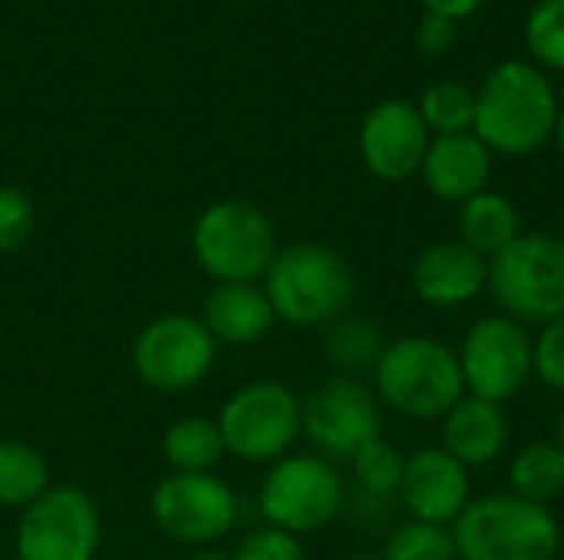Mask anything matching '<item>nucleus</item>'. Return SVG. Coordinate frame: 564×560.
<instances>
[{"instance_id": "nucleus-1", "label": "nucleus", "mask_w": 564, "mask_h": 560, "mask_svg": "<svg viewBox=\"0 0 564 560\" xmlns=\"http://www.w3.org/2000/svg\"><path fill=\"white\" fill-rule=\"evenodd\" d=\"M558 96L535 63H499L476 92V139L499 155L539 152L558 122Z\"/></svg>"}, {"instance_id": "nucleus-2", "label": "nucleus", "mask_w": 564, "mask_h": 560, "mask_svg": "<svg viewBox=\"0 0 564 560\" xmlns=\"http://www.w3.org/2000/svg\"><path fill=\"white\" fill-rule=\"evenodd\" d=\"M261 287L281 323L317 330L347 317L357 294V277L344 254H337L334 248L297 241L278 248L268 274L261 277Z\"/></svg>"}, {"instance_id": "nucleus-3", "label": "nucleus", "mask_w": 564, "mask_h": 560, "mask_svg": "<svg viewBox=\"0 0 564 560\" xmlns=\"http://www.w3.org/2000/svg\"><path fill=\"white\" fill-rule=\"evenodd\" d=\"M373 393L380 406L406 419H443L466 396L456 347L423 333L387 343L373 366Z\"/></svg>"}, {"instance_id": "nucleus-4", "label": "nucleus", "mask_w": 564, "mask_h": 560, "mask_svg": "<svg viewBox=\"0 0 564 560\" xmlns=\"http://www.w3.org/2000/svg\"><path fill=\"white\" fill-rule=\"evenodd\" d=\"M456 560H555L562 525L549 505L512 492L473 498L453 525Z\"/></svg>"}, {"instance_id": "nucleus-5", "label": "nucleus", "mask_w": 564, "mask_h": 560, "mask_svg": "<svg viewBox=\"0 0 564 560\" xmlns=\"http://www.w3.org/2000/svg\"><path fill=\"white\" fill-rule=\"evenodd\" d=\"M192 254L215 284H258L278 254V234L258 205L225 198L195 218Z\"/></svg>"}, {"instance_id": "nucleus-6", "label": "nucleus", "mask_w": 564, "mask_h": 560, "mask_svg": "<svg viewBox=\"0 0 564 560\" xmlns=\"http://www.w3.org/2000/svg\"><path fill=\"white\" fill-rule=\"evenodd\" d=\"M489 294L506 317L549 323L564 314V241L562 234L522 231L502 254L489 261Z\"/></svg>"}, {"instance_id": "nucleus-7", "label": "nucleus", "mask_w": 564, "mask_h": 560, "mask_svg": "<svg viewBox=\"0 0 564 560\" xmlns=\"http://www.w3.org/2000/svg\"><path fill=\"white\" fill-rule=\"evenodd\" d=\"M215 422L228 455L248 465H274L291 455L301 439L304 399L288 383L254 380L225 399Z\"/></svg>"}, {"instance_id": "nucleus-8", "label": "nucleus", "mask_w": 564, "mask_h": 560, "mask_svg": "<svg viewBox=\"0 0 564 560\" xmlns=\"http://www.w3.org/2000/svg\"><path fill=\"white\" fill-rule=\"evenodd\" d=\"M347 505V482L334 462L317 452H291L268 465L258 508L268 528L288 531L294 538L327 528Z\"/></svg>"}, {"instance_id": "nucleus-9", "label": "nucleus", "mask_w": 564, "mask_h": 560, "mask_svg": "<svg viewBox=\"0 0 564 560\" xmlns=\"http://www.w3.org/2000/svg\"><path fill=\"white\" fill-rule=\"evenodd\" d=\"M102 545V515L89 492L50 485L17 518L13 560H96Z\"/></svg>"}, {"instance_id": "nucleus-10", "label": "nucleus", "mask_w": 564, "mask_h": 560, "mask_svg": "<svg viewBox=\"0 0 564 560\" xmlns=\"http://www.w3.org/2000/svg\"><path fill=\"white\" fill-rule=\"evenodd\" d=\"M149 515L165 538L192 548H212L238 525L241 505L235 488L215 472H169L149 495Z\"/></svg>"}, {"instance_id": "nucleus-11", "label": "nucleus", "mask_w": 564, "mask_h": 560, "mask_svg": "<svg viewBox=\"0 0 564 560\" xmlns=\"http://www.w3.org/2000/svg\"><path fill=\"white\" fill-rule=\"evenodd\" d=\"M218 343L202 317L162 314L149 320L132 343V370L155 393H188L208 380Z\"/></svg>"}, {"instance_id": "nucleus-12", "label": "nucleus", "mask_w": 564, "mask_h": 560, "mask_svg": "<svg viewBox=\"0 0 564 560\" xmlns=\"http://www.w3.org/2000/svg\"><path fill=\"white\" fill-rule=\"evenodd\" d=\"M469 396L506 406L532 380V333L506 314L476 320L456 347Z\"/></svg>"}, {"instance_id": "nucleus-13", "label": "nucleus", "mask_w": 564, "mask_h": 560, "mask_svg": "<svg viewBox=\"0 0 564 560\" xmlns=\"http://www.w3.org/2000/svg\"><path fill=\"white\" fill-rule=\"evenodd\" d=\"M380 436V399L357 376H330L304 399L301 439L334 465L350 462Z\"/></svg>"}, {"instance_id": "nucleus-14", "label": "nucleus", "mask_w": 564, "mask_h": 560, "mask_svg": "<svg viewBox=\"0 0 564 560\" xmlns=\"http://www.w3.org/2000/svg\"><path fill=\"white\" fill-rule=\"evenodd\" d=\"M433 135L420 109L406 99H387L373 106L360 122V158L380 182H406L423 168Z\"/></svg>"}, {"instance_id": "nucleus-15", "label": "nucleus", "mask_w": 564, "mask_h": 560, "mask_svg": "<svg viewBox=\"0 0 564 560\" xmlns=\"http://www.w3.org/2000/svg\"><path fill=\"white\" fill-rule=\"evenodd\" d=\"M397 498L403 502L413 521L453 528L473 502V479L469 469L456 462L443 446H426L406 459Z\"/></svg>"}, {"instance_id": "nucleus-16", "label": "nucleus", "mask_w": 564, "mask_h": 560, "mask_svg": "<svg viewBox=\"0 0 564 560\" xmlns=\"http://www.w3.org/2000/svg\"><path fill=\"white\" fill-rule=\"evenodd\" d=\"M413 290L426 307L456 310L489 290V261L456 241H436L420 251L413 264Z\"/></svg>"}, {"instance_id": "nucleus-17", "label": "nucleus", "mask_w": 564, "mask_h": 560, "mask_svg": "<svg viewBox=\"0 0 564 560\" xmlns=\"http://www.w3.org/2000/svg\"><path fill=\"white\" fill-rule=\"evenodd\" d=\"M420 175L433 198L449 205H466L469 198L489 188L492 152L476 139V132L433 135Z\"/></svg>"}, {"instance_id": "nucleus-18", "label": "nucleus", "mask_w": 564, "mask_h": 560, "mask_svg": "<svg viewBox=\"0 0 564 560\" xmlns=\"http://www.w3.org/2000/svg\"><path fill=\"white\" fill-rule=\"evenodd\" d=\"M440 422H443L440 426L443 449L466 469H486L499 462L502 452L509 449L512 426H509L506 406L499 403L466 393Z\"/></svg>"}, {"instance_id": "nucleus-19", "label": "nucleus", "mask_w": 564, "mask_h": 560, "mask_svg": "<svg viewBox=\"0 0 564 560\" xmlns=\"http://www.w3.org/2000/svg\"><path fill=\"white\" fill-rule=\"evenodd\" d=\"M274 310L261 284H215L205 297L202 323L225 347H251L274 327Z\"/></svg>"}, {"instance_id": "nucleus-20", "label": "nucleus", "mask_w": 564, "mask_h": 560, "mask_svg": "<svg viewBox=\"0 0 564 560\" xmlns=\"http://www.w3.org/2000/svg\"><path fill=\"white\" fill-rule=\"evenodd\" d=\"M456 224H459V241L466 248H473L476 254H482L486 261L502 254L522 234V215H519L516 201L492 188H486L476 198H469L466 205H459Z\"/></svg>"}, {"instance_id": "nucleus-21", "label": "nucleus", "mask_w": 564, "mask_h": 560, "mask_svg": "<svg viewBox=\"0 0 564 560\" xmlns=\"http://www.w3.org/2000/svg\"><path fill=\"white\" fill-rule=\"evenodd\" d=\"M162 455L172 472L202 475V472H215L225 462L228 449H225V439H221V429L215 419L182 416L165 429Z\"/></svg>"}, {"instance_id": "nucleus-22", "label": "nucleus", "mask_w": 564, "mask_h": 560, "mask_svg": "<svg viewBox=\"0 0 564 560\" xmlns=\"http://www.w3.org/2000/svg\"><path fill=\"white\" fill-rule=\"evenodd\" d=\"M50 492V465L43 452L23 439H0V505L23 512Z\"/></svg>"}, {"instance_id": "nucleus-23", "label": "nucleus", "mask_w": 564, "mask_h": 560, "mask_svg": "<svg viewBox=\"0 0 564 560\" xmlns=\"http://www.w3.org/2000/svg\"><path fill=\"white\" fill-rule=\"evenodd\" d=\"M509 492L535 505H552L564 495L562 449L555 442H532L519 449L509 462Z\"/></svg>"}, {"instance_id": "nucleus-24", "label": "nucleus", "mask_w": 564, "mask_h": 560, "mask_svg": "<svg viewBox=\"0 0 564 560\" xmlns=\"http://www.w3.org/2000/svg\"><path fill=\"white\" fill-rule=\"evenodd\" d=\"M387 350V340L380 327L367 317H340L337 323L327 327L324 337V353L327 360L340 370V376H357V373H373L380 353Z\"/></svg>"}, {"instance_id": "nucleus-25", "label": "nucleus", "mask_w": 564, "mask_h": 560, "mask_svg": "<svg viewBox=\"0 0 564 560\" xmlns=\"http://www.w3.org/2000/svg\"><path fill=\"white\" fill-rule=\"evenodd\" d=\"M350 469L364 498H393L400 495V485H403L406 455L380 436L350 459Z\"/></svg>"}, {"instance_id": "nucleus-26", "label": "nucleus", "mask_w": 564, "mask_h": 560, "mask_svg": "<svg viewBox=\"0 0 564 560\" xmlns=\"http://www.w3.org/2000/svg\"><path fill=\"white\" fill-rule=\"evenodd\" d=\"M430 135H463L476 125V92L463 83H436L416 106Z\"/></svg>"}, {"instance_id": "nucleus-27", "label": "nucleus", "mask_w": 564, "mask_h": 560, "mask_svg": "<svg viewBox=\"0 0 564 560\" xmlns=\"http://www.w3.org/2000/svg\"><path fill=\"white\" fill-rule=\"evenodd\" d=\"M383 560H456L453 528L410 518L387 535Z\"/></svg>"}, {"instance_id": "nucleus-28", "label": "nucleus", "mask_w": 564, "mask_h": 560, "mask_svg": "<svg viewBox=\"0 0 564 560\" xmlns=\"http://www.w3.org/2000/svg\"><path fill=\"white\" fill-rule=\"evenodd\" d=\"M525 43L539 66L564 73V0H539L525 20Z\"/></svg>"}, {"instance_id": "nucleus-29", "label": "nucleus", "mask_w": 564, "mask_h": 560, "mask_svg": "<svg viewBox=\"0 0 564 560\" xmlns=\"http://www.w3.org/2000/svg\"><path fill=\"white\" fill-rule=\"evenodd\" d=\"M532 376L564 396V314L542 323L532 337Z\"/></svg>"}, {"instance_id": "nucleus-30", "label": "nucleus", "mask_w": 564, "mask_h": 560, "mask_svg": "<svg viewBox=\"0 0 564 560\" xmlns=\"http://www.w3.org/2000/svg\"><path fill=\"white\" fill-rule=\"evenodd\" d=\"M33 221H36L33 201L20 188L3 185L0 188V254L20 251L33 234Z\"/></svg>"}, {"instance_id": "nucleus-31", "label": "nucleus", "mask_w": 564, "mask_h": 560, "mask_svg": "<svg viewBox=\"0 0 564 560\" xmlns=\"http://www.w3.org/2000/svg\"><path fill=\"white\" fill-rule=\"evenodd\" d=\"M231 560H307V554L301 538L278 528H258L241 538Z\"/></svg>"}, {"instance_id": "nucleus-32", "label": "nucleus", "mask_w": 564, "mask_h": 560, "mask_svg": "<svg viewBox=\"0 0 564 560\" xmlns=\"http://www.w3.org/2000/svg\"><path fill=\"white\" fill-rule=\"evenodd\" d=\"M456 36H459V23L449 17H436V13H426L416 30V40L426 53H446L456 43Z\"/></svg>"}, {"instance_id": "nucleus-33", "label": "nucleus", "mask_w": 564, "mask_h": 560, "mask_svg": "<svg viewBox=\"0 0 564 560\" xmlns=\"http://www.w3.org/2000/svg\"><path fill=\"white\" fill-rule=\"evenodd\" d=\"M423 7H426V13H436V17H449V20H466V17H473L479 7H482V0H420Z\"/></svg>"}, {"instance_id": "nucleus-34", "label": "nucleus", "mask_w": 564, "mask_h": 560, "mask_svg": "<svg viewBox=\"0 0 564 560\" xmlns=\"http://www.w3.org/2000/svg\"><path fill=\"white\" fill-rule=\"evenodd\" d=\"M188 560H231V554H221V551H215V548H198Z\"/></svg>"}, {"instance_id": "nucleus-35", "label": "nucleus", "mask_w": 564, "mask_h": 560, "mask_svg": "<svg viewBox=\"0 0 564 560\" xmlns=\"http://www.w3.org/2000/svg\"><path fill=\"white\" fill-rule=\"evenodd\" d=\"M552 139H555V145H558V155L564 158V109L558 112V122H555V132H552Z\"/></svg>"}, {"instance_id": "nucleus-36", "label": "nucleus", "mask_w": 564, "mask_h": 560, "mask_svg": "<svg viewBox=\"0 0 564 560\" xmlns=\"http://www.w3.org/2000/svg\"><path fill=\"white\" fill-rule=\"evenodd\" d=\"M555 446L562 449V455H564V406H562V413H558V426H555Z\"/></svg>"}, {"instance_id": "nucleus-37", "label": "nucleus", "mask_w": 564, "mask_h": 560, "mask_svg": "<svg viewBox=\"0 0 564 560\" xmlns=\"http://www.w3.org/2000/svg\"><path fill=\"white\" fill-rule=\"evenodd\" d=\"M357 560H367V558H357Z\"/></svg>"}, {"instance_id": "nucleus-38", "label": "nucleus", "mask_w": 564, "mask_h": 560, "mask_svg": "<svg viewBox=\"0 0 564 560\" xmlns=\"http://www.w3.org/2000/svg\"><path fill=\"white\" fill-rule=\"evenodd\" d=\"M562 241H564V231H562Z\"/></svg>"}]
</instances>
